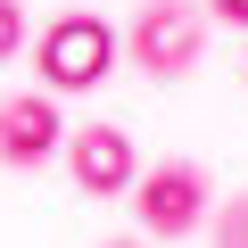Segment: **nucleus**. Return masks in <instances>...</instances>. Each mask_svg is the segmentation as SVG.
<instances>
[{
	"instance_id": "1",
	"label": "nucleus",
	"mask_w": 248,
	"mask_h": 248,
	"mask_svg": "<svg viewBox=\"0 0 248 248\" xmlns=\"http://www.w3.org/2000/svg\"><path fill=\"white\" fill-rule=\"evenodd\" d=\"M116 50H124V33H116L108 17H91V9H75V17H50V25L33 33L42 91H99V83L116 75Z\"/></svg>"
},
{
	"instance_id": "2",
	"label": "nucleus",
	"mask_w": 248,
	"mask_h": 248,
	"mask_svg": "<svg viewBox=\"0 0 248 248\" xmlns=\"http://www.w3.org/2000/svg\"><path fill=\"white\" fill-rule=\"evenodd\" d=\"M199 50H207V0H141L133 25H124V58L157 83L190 75Z\"/></svg>"
},
{
	"instance_id": "3",
	"label": "nucleus",
	"mask_w": 248,
	"mask_h": 248,
	"mask_svg": "<svg viewBox=\"0 0 248 248\" xmlns=\"http://www.w3.org/2000/svg\"><path fill=\"white\" fill-rule=\"evenodd\" d=\"M133 215H141L149 240H182V232H199V223H207V174H199L190 157H157V166L133 182Z\"/></svg>"
},
{
	"instance_id": "4",
	"label": "nucleus",
	"mask_w": 248,
	"mask_h": 248,
	"mask_svg": "<svg viewBox=\"0 0 248 248\" xmlns=\"http://www.w3.org/2000/svg\"><path fill=\"white\" fill-rule=\"evenodd\" d=\"M66 174L83 199H124L141 182V149L124 124H83V133H66Z\"/></svg>"
},
{
	"instance_id": "5",
	"label": "nucleus",
	"mask_w": 248,
	"mask_h": 248,
	"mask_svg": "<svg viewBox=\"0 0 248 248\" xmlns=\"http://www.w3.org/2000/svg\"><path fill=\"white\" fill-rule=\"evenodd\" d=\"M58 149H66L58 91H9V99H0V166L33 174V166H50Z\"/></svg>"
},
{
	"instance_id": "6",
	"label": "nucleus",
	"mask_w": 248,
	"mask_h": 248,
	"mask_svg": "<svg viewBox=\"0 0 248 248\" xmlns=\"http://www.w3.org/2000/svg\"><path fill=\"white\" fill-rule=\"evenodd\" d=\"M215 248H248V190L215 207Z\"/></svg>"
},
{
	"instance_id": "7",
	"label": "nucleus",
	"mask_w": 248,
	"mask_h": 248,
	"mask_svg": "<svg viewBox=\"0 0 248 248\" xmlns=\"http://www.w3.org/2000/svg\"><path fill=\"white\" fill-rule=\"evenodd\" d=\"M33 42V17H25V0H0V58H17Z\"/></svg>"
},
{
	"instance_id": "8",
	"label": "nucleus",
	"mask_w": 248,
	"mask_h": 248,
	"mask_svg": "<svg viewBox=\"0 0 248 248\" xmlns=\"http://www.w3.org/2000/svg\"><path fill=\"white\" fill-rule=\"evenodd\" d=\"M207 17H215V25H240V33H248V0H207Z\"/></svg>"
},
{
	"instance_id": "9",
	"label": "nucleus",
	"mask_w": 248,
	"mask_h": 248,
	"mask_svg": "<svg viewBox=\"0 0 248 248\" xmlns=\"http://www.w3.org/2000/svg\"><path fill=\"white\" fill-rule=\"evenodd\" d=\"M99 248H157L149 232H116V240H99Z\"/></svg>"
},
{
	"instance_id": "10",
	"label": "nucleus",
	"mask_w": 248,
	"mask_h": 248,
	"mask_svg": "<svg viewBox=\"0 0 248 248\" xmlns=\"http://www.w3.org/2000/svg\"><path fill=\"white\" fill-rule=\"evenodd\" d=\"M240 75H248V58H240Z\"/></svg>"
}]
</instances>
